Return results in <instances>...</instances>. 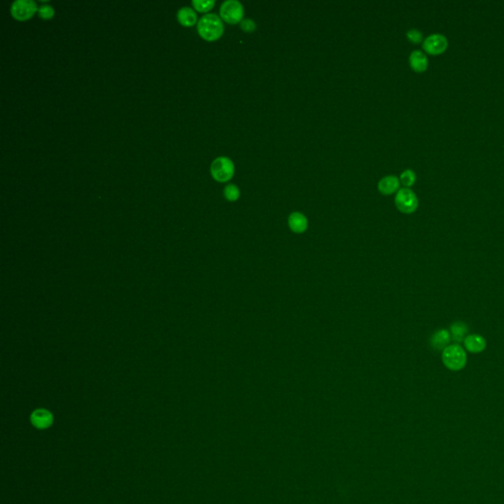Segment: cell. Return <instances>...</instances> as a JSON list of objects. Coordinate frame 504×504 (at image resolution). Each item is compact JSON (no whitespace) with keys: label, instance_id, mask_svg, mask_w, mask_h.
Instances as JSON below:
<instances>
[{"label":"cell","instance_id":"7","mask_svg":"<svg viewBox=\"0 0 504 504\" xmlns=\"http://www.w3.org/2000/svg\"><path fill=\"white\" fill-rule=\"evenodd\" d=\"M37 9V3L34 0H15L11 5V14L15 19L24 21L35 14Z\"/></svg>","mask_w":504,"mask_h":504},{"label":"cell","instance_id":"15","mask_svg":"<svg viewBox=\"0 0 504 504\" xmlns=\"http://www.w3.org/2000/svg\"><path fill=\"white\" fill-rule=\"evenodd\" d=\"M178 19H179L180 23L183 26H186V27L193 26L194 24H196L197 22L196 12L190 7H187V6L182 7L178 12Z\"/></svg>","mask_w":504,"mask_h":504},{"label":"cell","instance_id":"8","mask_svg":"<svg viewBox=\"0 0 504 504\" xmlns=\"http://www.w3.org/2000/svg\"><path fill=\"white\" fill-rule=\"evenodd\" d=\"M31 422L38 430H46L53 425L54 416L45 409H38L31 415Z\"/></svg>","mask_w":504,"mask_h":504},{"label":"cell","instance_id":"4","mask_svg":"<svg viewBox=\"0 0 504 504\" xmlns=\"http://www.w3.org/2000/svg\"><path fill=\"white\" fill-rule=\"evenodd\" d=\"M395 205L400 212L404 214H412L416 212L419 207V199L412 189L404 187L397 191L395 196Z\"/></svg>","mask_w":504,"mask_h":504},{"label":"cell","instance_id":"19","mask_svg":"<svg viewBox=\"0 0 504 504\" xmlns=\"http://www.w3.org/2000/svg\"><path fill=\"white\" fill-rule=\"evenodd\" d=\"M406 36L408 40L413 43H420L423 42V36L420 30L411 29L407 32Z\"/></svg>","mask_w":504,"mask_h":504},{"label":"cell","instance_id":"16","mask_svg":"<svg viewBox=\"0 0 504 504\" xmlns=\"http://www.w3.org/2000/svg\"><path fill=\"white\" fill-rule=\"evenodd\" d=\"M224 195L229 201H237L240 196V190L238 185L234 183L228 184L224 189Z\"/></svg>","mask_w":504,"mask_h":504},{"label":"cell","instance_id":"3","mask_svg":"<svg viewBox=\"0 0 504 504\" xmlns=\"http://www.w3.org/2000/svg\"><path fill=\"white\" fill-rule=\"evenodd\" d=\"M210 171L215 181L229 182L235 174V164L228 157H218L212 162Z\"/></svg>","mask_w":504,"mask_h":504},{"label":"cell","instance_id":"14","mask_svg":"<svg viewBox=\"0 0 504 504\" xmlns=\"http://www.w3.org/2000/svg\"><path fill=\"white\" fill-rule=\"evenodd\" d=\"M468 325L462 321H456L450 326L451 339L457 344L464 342L465 338L468 336Z\"/></svg>","mask_w":504,"mask_h":504},{"label":"cell","instance_id":"1","mask_svg":"<svg viewBox=\"0 0 504 504\" xmlns=\"http://www.w3.org/2000/svg\"><path fill=\"white\" fill-rule=\"evenodd\" d=\"M197 30L204 40L213 42L221 38L224 34V24L221 17L215 13H208L199 19Z\"/></svg>","mask_w":504,"mask_h":504},{"label":"cell","instance_id":"17","mask_svg":"<svg viewBox=\"0 0 504 504\" xmlns=\"http://www.w3.org/2000/svg\"><path fill=\"white\" fill-rule=\"evenodd\" d=\"M416 181H417V174L414 170H412L410 168L405 169L400 175V182H402L408 188L410 186L414 185Z\"/></svg>","mask_w":504,"mask_h":504},{"label":"cell","instance_id":"2","mask_svg":"<svg viewBox=\"0 0 504 504\" xmlns=\"http://www.w3.org/2000/svg\"><path fill=\"white\" fill-rule=\"evenodd\" d=\"M442 363L449 370H462L467 364V354L459 344L449 345L442 350Z\"/></svg>","mask_w":504,"mask_h":504},{"label":"cell","instance_id":"6","mask_svg":"<svg viewBox=\"0 0 504 504\" xmlns=\"http://www.w3.org/2000/svg\"><path fill=\"white\" fill-rule=\"evenodd\" d=\"M448 47V40L444 35L433 34L426 37L422 42V49L432 56L443 54Z\"/></svg>","mask_w":504,"mask_h":504},{"label":"cell","instance_id":"10","mask_svg":"<svg viewBox=\"0 0 504 504\" xmlns=\"http://www.w3.org/2000/svg\"><path fill=\"white\" fill-rule=\"evenodd\" d=\"M409 63L411 68L418 73L424 72L429 67L427 56L420 49H416L411 53L409 57Z\"/></svg>","mask_w":504,"mask_h":504},{"label":"cell","instance_id":"13","mask_svg":"<svg viewBox=\"0 0 504 504\" xmlns=\"http://www.w3.org/2000/svg\"><path fill=\"white\" fill-rule=\"evenodd\" d=\"M451 341V334L447 329L437 330L431 337V346L434 350H443L449 346Z\"/></svg>","mask_w":504,"mask_h":504},{"label":"cell","instance_id":"20","mask_svg":"<svg viewBox=\"0 0 504 504\" xmlns=\"http://www.w3.org/2000/svg\"><path fill=\"white\" fill-rule=\"evenodd\" d=\"M39 15L42 19H52L55 15V10L51 5H42L39 8Z\"/></svg>","mask_w":504,"mask_h":504},{"label":"cell","instance_id":"5","mask_svg":"<svg viewBox=\"0 0 504 504\" xmlns=\"http://www.w3.org/2000/svg\"><path fill=\"white\" fill-rule=\"evenodd\" d=\"M244 7L238 0H225L220 7V16L229 24H238L242 21Z\"/></svg>","mask_w":504,"mask_h":504},{"label":"cell","instance_id":"11","mask_svg":"<svg viewBox=\"0 0 504 504\" xmlns=\"http://www.w3.org/2000/svg\"><path fill=\"white\" fill-rule=\"evenodd\" d=\"M400 179L396 175H386L378 182V190L384 195H390L397 192L400 187Z\"/></svg>","mask_w":504,"mask_h":504},{"label":"cell","instance_id":"21","mask_svg":"<svg viewBox=\"0 0 504 504\" xmlns=\"http://www.w3.org/2000/svg\"><path fill=\"white\" fill-rule=\"evenodd\" d=\"M240 28L244 32L251 33L256 29V24L252 19H242V21L240 22Z\"/></svg>","mask_w":504,"mask_h":504},{"label":"cell","instance_id":"18","mask_svg":"<svg viewBox=\"0 0 504 504\" xmlns=\"http://www.w3.org/2000/svg\"><path fill=\"white\" fill-rule=\"evenodd\" d=\"M192 5L199 12H207L215 5V0H193Z\"/></svg>","mask_w":504,"mask_h":504},{"label":"cell","instance_id":"9","mask_svg":"<svg viewBox=\"0 0 504 504\" xmlns=\"http://www.w3.org/2000/svg\"><path fill=\"white\" fill-rule=\"evenodd\" d=\"M464 347L466 350L472 354H480L486 350L487 341L486 339L478 334H471L465 338Z\"/></svg>","mask_w":504,"mask_h":504},{"label":"cell","instance_id":"12","mask_svg":"<svg viewBox=\"0 0 504 504\" xmlns=\"http://www.w3.org/2000/svg\"><path fill=\"white\" fill-rule=\"evenodd\" d=\"M288 224L295 234H303L308 230V218L300 212H293L289 216Z\"/></svg>","mask_w":504,"mask_h":504}]
</instances>
